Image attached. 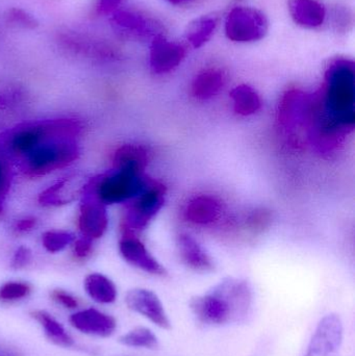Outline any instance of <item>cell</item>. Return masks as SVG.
<instances>
[{
	"mask_svg": "<svg viewBox=\"0 0 355 356\" xmlns=\"http://www.w3.org/2000/svg\"><path fill=\"white\" fill-rule=\"evenodd\" d=\"M354 63L337 58L327 67L322 89L310 94L306 125L321 152L335 149L354 131Z\"/></svg>",
	"mask_w": 355,
	"mask_h": 356,
	"instance_id": "6da1fadb",
	"label": "cell"
},
{
	"mask_svg": "<svg viewBox=\"0 0 355 356\" xmlns=\"http://www.w3.org/2000/svg\"><path fill=\"white\" fill-rule=\"evenodd\" d=\"M79 129L75 121H58L56 129L24 156L25 173L31 177H42L74 162L79 156L74 137Z\"/></svg>",
	"mask_w": 355,
	"mask_h": 356,
	"instance_id": "7a4b0ae2",
	"label": "cell"
},
{
	"mask_svg": "<svg viewBox=\"0 0 355 356\" xmlns=\"http://www.w3.org/2000/svg\"><path fill=\"white\" fill-rule=\"evenodd\" d=\"M166 188L160 182L148 179L141 193L127 205L123 219V232L135 234L145 229L165 203Z\"/></svg>",
	"mask_w": 355,
	"mask_h": 356,
	"instance_id": "3957f363",
	"label": "cell"
},
{
	"mask_svg": "<svg viewBox=\"0 0 355 356\" xmlns=\"http://www.w3.org/2000/svg\"><path fill=\"white\" fill-rule=\"evenodd\" d=\"M148 179L145 175L115 170L98 178L93 184V191L88 188V192L93 193L94 197L104 205L125 202L139 195Z\"/></svg>",
	"mask_w": 355,
	"mask_h": 356,
	"instance_id": "277c9868",
	"label": "cell"
},
{
	"mask_svg": "<svg viewBox=\"0 0 355 356\" xmlns=\"http://www.w3.org/2000/svg\"><path fill=\"white\" fill-rule=\"evenodd\" d=\"M269 22L261 10L236 6L227 15L225 33L231 41L249 43L262 40L268 33Z\"/></svg>",
	"mask_w": 355,
	"mask_h": 356,
	"instance_id": "5b68a950",
	"label": "cell"
},
{
	"mask_svg": "<svg viewBox=\"0 0 355 356\" xmlns=\"http://www.w3.org/2000/svg\"><path fill=\"white\" fill-rule=\"evenodd\" d=\"M210 292L218 296L229 309L231 323H241L249 317L252 307V291L246 280L225 278Z\"/></svg>",
	"mask_w": 355,
	"mask_h": 356,
	"instance_id": "8992f818",
	"label": "cell"
},
{
	"mask_svg": "<svg viewBox=\"0 0 355 356\" xmlns=\"http://www.w3.org/2000/svg\"><path fill=\"white\" fill-rule=\"evenodd\" d=\"M60 47L68 54L90 60H108L116 58V48L99 38L79 31H60L56 35Z\"/></svg>",
	"mask_w": 355,
	"mask_h": 356,
	"instance_id": "52a82bcc",
	"label": "cell"
},
{
	"mask_svg": "<svg viewBox=\"0 0 355 356\" xmlns=\"http://www.w3.org/2000/svg\"><path fill=\"white\" fill-rule=\"evenodd\" d=\"M117 35L129 40L154 39L162 35L160 25L154 19L133 10H117L110 18Z\"/></svg>",
	"mask_w": 355,
	"mask_h": 356,
	"instance_id": "ba28073f",
	"label": "cell"
},
{
	"mask_svg": "<svg viewBox=\"0 0 355 356\" xmlns=\"http://www.w3.org/2000/svg\"><path fill=\"white\" fill-rule=\"evenodd\" d=\"M343 341V324L339 316L323 318L313 336L304 356H339Z\"/></svg>",
	"mask_w": 355,
	"mask_h": 356,
	"instance_id": "9c48e42d",
	"label": "cell"
},
{
	"mask_svg": "<svg viewBox=\"0 0 355 356\" xmlns=\"http://www.w3.org/2000/svg\"><path fill=\"white\" fill-rule=\"evenodd\" d=\"M129 309L147 318L163 330H170L171 323L158 297L146 289H133L125 297Z\"/></svg>",
	"mask_w": 355,
	"mask_h": 356,
	"instance_id": "30bf717a",
	"label": "cell"
},
{
	"mask_svg": "<svg viewBox=\"0 0 355 356\" xmlns=\"http://www.w3.org/2000/svg\"><path fill=\"white\" fill-rule=\"evenodd\" d=\"M119 250L127 263L138 269L143 270L152 275H166V269L150 254L145 245L129 232H123L122 238L119 243Z\"/></svg>",
	"mask_w": 355,
	"mask_h": 356,
	"instance_id": "8fae6325",
	"label": "cell"
},
{
	"mask_svg": "<svg viewBox=\"0 0 355 356\" xmlns=\"http://www.w3.org/2000/svg\"><path fill=\"white\" fill-rule=\"evenodd\" d=\"M185 56V50L181 44L169 41L162 35L152 39L150 46V68L158 74L167 73L176 68Z\"/></svg>",
	"mask_w": 355,
	"mask_h": 356,
	"instance_id": "7c38bea8",
	"label": "cell"
},
{
	"mask_svg": "<svg viewBox=\"0 0 355 356\" xmlns=\"http://www.w3.org/2000/svg\"><path fill=\"white\" fill-rule=\"evenodd\" d=\"M69 321L79 332L99 338H108L117 328L116 320L112 316L95 309L76 312L71 315Z\"/></svg>",
	"mask_w": 355,
	"mask_h": 356,
	"instance_id": "4fadbf2b",
	"label": "cell"
},
{
	"mask_svg": "<svg viewBox=\"0 0 355 356\" xmlns=\"http://www.w3.org/2000/svg\"><path fill=\"white\" fill-rule=\"evenodd\" d=\"M108 218L104 203L91 196L85 198L81 207L79 225L85 238L94 240L100 238L108 228Z\"/></svg>",
	"mask_w": 355,
	"mask_h": 356,
	"instance_id": "5bb4252c",
	"label": "cell"
},
{
	"mask_svg": "<svg viewBox=\"0 0 355 356\" xmlns=\"http://www.w3.org/2000/svg\"><path fill=\"white\" fill-rule=\"evenodd\" d=\"M310 94L300 90H290L281 100L279 106V122L287 129L304 127L308 116Z\"/></svg>",
	"mask_w": 355,
	"mask_h": 356,
	"instance_id": "9a60e30c",
	"label": "cell"
},
{
	"mask_svg": "<svg viewBox=\"0 0 355 356\" xmlns=\"http://www.w3.org/2000/svg\"><path fill=\"white\" fill-rule=\"evenodd\" d=\"M190 307L198 320L210 325L231 323V318L223 301L212 292L202 296L193 297Z\"/></svg>",
	"mask_w": 355,
	"mask_h": 356,
	"instance_id": "2e32d148",
	"label": "cell"
},
{
	"mask_svg": "<svg viewBox=\"0 0 355 356\" xmlns=\"http://www.w3.org/2000/svg\"><path fill=\"white\" fill-rule=\"evenodd\" d=\"M289 10L296 24L304 29H317L327 18V8L319 0H289Z\"/></svg>",
	"mask_w": 355,
	"mask_h": 356,
	"instance_id": "e0dca14e",
	"label": "cell"
},
{
	"mask_svg": "<svg viewBox=\"0 0 355 356\" xmlns=\"http://www.w3.org/2000/svg\"><path fill=\"white\" fill-rule=\"evenodd\" d=\"M177 247L181 261L194 271L206 273L214 270V261L210 255L189 234H179Z\"/></svg>",
	"mask_w": 355,
	"mask_h": 356,
	"instance_id": "ac0fdd59",
	"label": "cell"
},
{
	"mask_svg": "<svg viewBox=\"0 0 355 356\" xmlns=\"http://www.w3.org/2000/svg\"><path fill=\"white\" fill-rule=\"evenodd\" d=\"M149 162V154L139 145L121 146L114 156L115 170L124 171L135 175H144Z\"/></svg>",
	"mask_w": 355,
	"mask_h": 356,
	"instance_id": "d6986e66",
	"label": "cell"
},
{
	"mask_svg": "<svg viewBox=\"0 0 355 356\" xmlns=\"http://www.w3.org/2000/svg\"><path fill=\"white\" fill-rule=\"evenodd\" d=\"M31 317L40 324L46 338L58 347L63 348H70L74 345L72 337L67 332L64 326L54 319L49 313L42 309H35L31 312Z\"/></svg>",
	"mask_w": 355,
	"mask_h": 356,
	"instance_id": "ffe728a7",
	"label": "cell"
},
{
	"mask_svg": "<svg viewBox=\"0 0 355 356\" xmlns=\"http://www.w3.org/2000/svg\"><path fill=\"white\" fill-rule=\"evenodd\" d=\"M85 290L92 300L101 305H110L117 299V288L114 282L100 273H92L85 277Z\"/></svg>",
	"mask_w": 355,
	"mask_h": 356,
	"instance_id": "44dd1931",
	"label": "cell"
},
{
	"mask_svg": "<svg viewBox=\"0 0 355 356\" xmlns=\"http://www.w3.org/2000/svg\"><path fill=\"white\" fill-rule=\"evenodd\" d=\"M219 213V203L210 196H198L192 199L185 207V216L196 224L214 221Z\"/></svg>",
	"mask_w": 355,
	"mask_h": 356,
	"instance_id": "7402d4cb",
	"label": "cell"
},
{
	"mask_svg": "<svg viewBox=\"0 0 355 356\" xmlns=\"http://www.w3.org/2000/svg\"><path fill=\"white\" fill-rule=\"evenodd\" d=\"M224 85V75L217 69L202 71L192 83V93L198 99H208L216 95Z\"/></svg>",
	"mask_w": 355,
	"mask_h": 356,
	"instance_id": "603a6c76",
	"label": "cell"
},
{
	"mask_svg": "<svg viewBox=\"0 0 355 356\" xmlns=\"http://www.w3.org/2000/svg\"><path fill=\"white\" fill-rule=\"evenodd\" d=\"M236 113L242 116H249L258 112L262 106V100L258 92L247 85L236 87L231 93Z\"/></svg>",
	"mask_w": 355,
	"mask_h": 356,
	"instance_id": "cb8c5ba5",
	"label": "cell"
},
{
	"mask_svg": "<svg viewBox=\"0 0 355 356\" xmlns=\"http://www.w3.org/2000/svg\"><path fill=\"white\" fill-rule=\"evenodd\" d=\"M216 27L217 20L214 17H199L190 23L185 31V39L192 47H201L212 38Z\"/></svg>",
	"mask_w": 355,
	"mask_h": 356,
	"instance_id": "d4e9b609",
	"label": "cell"
},
{
	"mask_svg": "<svg viewBox=\"0 0 355 356\" xmlns=\"http://www.w3.org/2000/svg\"><path fill=\"white\" fill-rule=\"evenodd\" d=\"M119 343L133 348L156 349L158 340L156 334L146 327H137L119 338Z\"/></svg>",
	"mask_w": 355,
	"mask_h": 356,
	"instance_id": "484cf974",
	"label": "cell"
},
{
	"mask_svg": "<svg viewBox=\"0 0 355 356\" xmlns=\"http://www.w3.org/2000/svg\"><path fill=\"white\" fill-rule=\"evenodd\" d=\"M72 234L64 230H49L42 236V244L51 253L60 252L72 242Z\"/></svg>",
	"mask_w": 355,
	"mask_h": 356,
	"instance_id": "4316f807",
	"label": "cell"
},
{
	"mask_svg": "<svg viewBox=\"0 0 355 356\" xmlns=\"http://www.w3.org/2000/svg\"><path fill=\"white\" fill-rule=\"evenodd\" d=\"M4 18H6V22L8 24L15 27H20V29H35L39 25L37 19L29 13L25 12L22 8H10V10H6Z\"/></svg>",
	"mask_w": 355,
	"mask_h": 356,
	"instance_id": "83f0119b",
	"label": "cell"
},
{
	"mask_svg": "<svg viewBox=\"0 0 355 356\" xmlns=\"http://www.w3.org/2000/svg\"><path fill=\"white\" fill-rule=\"evenodd\" d=\"M31 286L25 282H10L0 286V301L12 302L21 300L31 294Z\"/></svg>",
	"mask_w": 355,
	"mask_h": 356,
	"instance_id": "f1b7e54d",
	"label": "cell"
},
{
	"mask_svg": "<svg viewBox=\"0 0 355 356\" xmlns=\"http://www.w3.org/2000/svg\"><path fill=\"white\" fill-rule=\"evenodd\" d=\"M331 18H333V27L338 33H346L352 25V13L345 6H336Z\"/></svg>",
	"mask_w": 355,
	"mask_h": 356,
	"instance_id": "f546056e",
	"label": "cell"
},
{
	"mask_svg": "<svg viewBox=\"0 0 355 356\" xmlns=\"http://www.w3.org/2000/svg\"><path fill=\"white\" fill-rule=\"evenodd\" d=\"M51 298L53 299L56 303L64 307L65 309H74L79 307V300H77V298H75L70 293L60 290V289H56V290L52 291Z\"/></svg>",
	"mask_w": 355,
	"mask_h": 356,
	"instance_id": "4dcf8cb0",
	"label": "cell"
},
{
	"mask_svg": "<svg viewBox=\"0 0 355 356\" xmlns=\"http://www.w3.org/2000/svg\"><path fill=\"white\" fill-rule=\"evenodd\" d=\"M122 0H96L94 13L96 15H108L114 13L120 6Z\"/></svg>",
	"mask_w": 355,
	"mask_h": 356,
	"instance_id": "1f68e13d",
	"label": "cell"
},
{
	"mask_svg": "<svg viewBox=\"0 0 355 356\" xmlns=\"http://www.w3.org/2000/svg\"><path fill=\"white\" fill-rule=\"evenodd\" d=\"M31 259V252L29 251V249L25 248V247H20L15 253L14 257H13L12 267L14 269H22L25 266L28 265Z\"/></svg>",
	"mask_w": 355,
	"mask_h": 356,
	"instance_id": "d6a6232c",
	"label": "cell"
},
{
	"mask_svg": "<svg viewBox=\"0 0 355 356\" xmlns=\"http://www.w3.org/2000/svg\"><path fill=\"white\" fill-rule=\"evenodd\" d=\"M91 248L92 240L83 236V238H79V240L75 243L74 252L77 257L83 259V257H85L89 254Z\"/></svg>",
	"mask_w": 355,
	"mask_h": 356,
	"instance_id": "836d02e7",
	"label": "cell"
},
{
	"mask_svg": "<svg viewBox=\"0 0 355 356\" xmlns=\"http://www.w3.org/2000/svg\"><path fill=\"white\" fill-rule=\"evenodd\" d=\"M8 186H10V178H8L6 169L0 164V211H1L2 203H3Z\"/></svg>",
	"mask_w": 355,
	"mask_h": 356,
	"instance_id": "e575fe53",
	"label": "cell"
},
{
	"mask_svg": "<svg viewBox=\"0 0 355 356\" xmlns=\"http://www.w3.org/2000/svg\"><path fill=\"white\" fill-rule=\"evenodd\" d=\"M35 220L33 218H26V219L21 220L17 224V230L20 232H28L35 226Z\"/></svg>",
	"mask_w": 355,
	"mask_h": 356,
	"instance_id": "d590c367",
	"label": "cell"
},
{
	"mask_svg": "<svg viewBox=\"0 0 355 356\" xmlns=\"http://www.w3.org/2000/svg\"><path fill=\"white\" fill-rule=\"evenodd\" d=\"M167 1L170 2V3L179 6V4L190 3V2L194 1V0H167Z\"/></svg>",
	"mask_w": 355,
	"mask_h": 356,
	"instance_id": "8d00e7d4",
	"label": "cell"
},
{
	"mask_svg": "<svg viewBox=\"0 0 355 356\" xmlns=\"http://www.w3.org/2000/svg\"><path fill=\"white\" fill-rule=\"evenodd\" d=\"M0 356H14V355H8V353H0Z\"/></svg>",
	"mask_w": 355,
	"mask_h": 356,
	"instance_id": "74e56055",
	"label": "cell"
}]
</instances>
